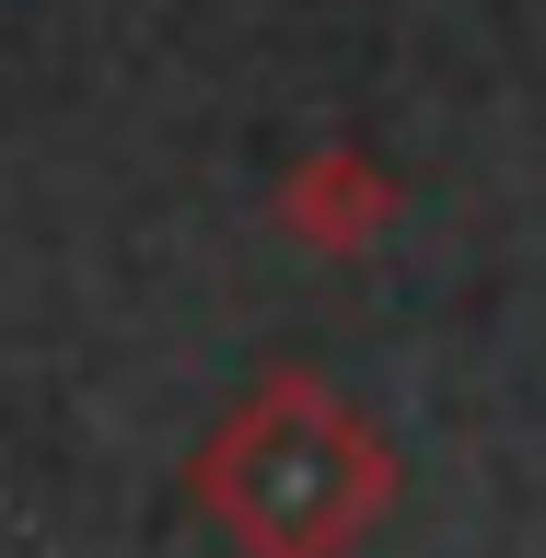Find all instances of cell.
Here are the masks:
<instances>
[{
    "label": "cell",
    "mask_w": 546,
    "mask_h": 558,
    "mask_svg": "<svg viewBox=\"0 0 546 558\" xmlns=\"http://www.w3.org/2000/svg\"><path fill=\"white\" fill-rule=\"evenodd\" d=\"M384 488H396V453L361 430V408L338 384H314V373H268L233 408V430L198 453V500L244 558H338V547H361Z\"/></svg>",
    "instance_id": "obj_1"
},
{
    "label": "cell",
    "mask_w": 546,
    "mask_h": 558,
    "mask_svg": "<svg viewBox=\"0 0 546 558\" xmlns=\"http://www.w3.org/2000/svg\"><path fill=\"white\" fill-rule=\"evenodd\" d=\"M279 221L303 244H373L384 221H396V174H384L373 151H303L291 186H279Z\"/></svg>",
    "instance_id": "obj_2"
}]
</instances>
